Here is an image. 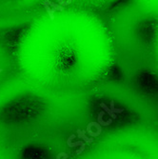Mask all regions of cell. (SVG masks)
<instances>
[{
	"label": "cell",
	"mask_w": 158,
	"mask_h": 159,
	"mask_svg": "<svg viewBox=\"0 0 158 159\" xmlns=\"http://www.w3.org/2000/svg\"><path fill=\"white\" fill-rule=\"evenodd\" d=\"M111 110L114 113H122L124 112V109H115L114 108V101H111Z\"/></svg>",
	"instance_id": "cell-7"
},
{
	"label": "cell",
	"mask_w": 158,
	"mask_h": 159,
	"mask_svg": "<svg viewBox=\"0 0 158 159\" xmlns=\"http://www.w3.org/2000/svg\"><path fill=\"white\" fill-rule=\"evenodd\" d=\"M43 4H44V6H45V9H46V11H47V14H49V16H50V18H51V20H53V19H54V15H53L54 11H52V9L50 8V6H49L48 4H46L45 2H43Z\"/></svg>",
	"instance_id": "cell-6"
},
{
	"label": "cell",
	"mask_w": 158,
	"mask_h": 159,
	"mask_svg": "<svg viewBox=\"0 0 158 159\" xmlns=\"http://www.w3.org/2000/svg\"><path fill=\"white\" fill-rule=\"evenodd\" d=\"M3 72V69H0V73H1Z\"/></svg>",
	"instance_id": "cell-11"
},
{
	"label": "cell",
	"mask_w": 158,
	"mask_h": 159,
	"mask_svg": "<svg viewBox=\"0 0 158 159\" xmlns=\"http://www.w3.org/2000/svg\"><path fill=\"white\" fill-rule=\"evenodd\" d=\"M77 134H78V137L84 140L86 143H93V138H89L87 135H86V131H81L80 129L77 130Z\"/></svg>",
	"instance_id": "cell-2"
},
{
	"label": "cell",
	"mask_w": 158,
	"mask_h": 159,
	"mask_svg": "<svg viewBox=\"0 0 158 159\" xmlns=\"http://www.w3.org/2000/svg\"><path fill=\"white\" fill-rule=\"evenodd\" d=\"M44 2H45L46 4H48L49 6H51L53 11H64V7H62V6H60L58 3H55V2H53V1H49V0H46V1H44Z\"/></svg>",
	"instance_id": "cell-4"
},
{
	"label": "cell",
	"mask_w": 158,
	"mask_h": 159,
	"mask_svg": "<svg viewBox=\"0 0 158 159\" xmlns=\"http://www.w3.org/2000/svg\"><path fill=\"white\" fill-rule=\"evenodd\" d=\"M74 137H75L74 134H71V135L68 139H67V144H68V146L71 147V148H72V147H76V146L80 147V149H79L78 151H76V154H82V152L84 151L86 145H85V143L82 142V141H77V142L72 143V140L74 139Z\"/></svg>",
	"instance_id": "cell-1"
},
{
	"label": "cell",
	"mask_w": 158,
	"mask_h": 159,
	"mask_svg": "<svg viewBox=\"0 0 158 159\" xmlns=\"http://www.w3.org/2000/svg\"><path fill=\"white\" fill-rule=\"evenodd\" d=\"M100 107L103 109V111H104L105 113H107L109 115L111 116V117H112V119H116V118H117L116 114H115V113H114L112 111V110H111L110 108H108V107L105 105V103H101V104H100Z\"/></svg>",
	"instance_id": "cell-5"
},
{
	"label": "cell",
	"mask_w": 158,
	"mask_h": 159,
	"mask_svg": "<svg viewBox=\"0 0 158 159\" xmlns=\"http://www.w3.org/2000/svg\"><path fill=\"white\" fill-rule=\"evenodd\" d=\"M103 115H104V112H100V113L97 116V122L99 123L100 126H109L112 124V119H109L108 121H104L103 119Z\"/></svg>",
	"instance_id": "cell-3"
},
{
	"label": "cell",
	"mask_w": 158,
	"mask_h": 159,
	"mask_svg": "<svg viewBox=\"0 0 158 159\" xmlns=\"http://www.w3.org/2000/svg\"><path fill=\"white\" fill-rule=\"evenodd\" d=\"M72 1L71 0H68V1H63V0H58V4L60 5V6H62V7H64V6H67V5H69V4H71Z\"/></svg>",
	"instance_id": "cell-10"
},
{
	"label": "cell",
	"mask_w": 158,
	"mask_h": 159,
	"mask_svg": "<svg viewBox=\"0 0 158 159\" xmlns=\"http://www.w3.org/2000/svg\"><path fill=\"white\" fill-rule=\"evenodd\" d=\"M68 157L69 156H68V154H66V152H60V154H57L56 159H67Z\"/></svg>",
	"instance_id": "cell-9"
},
{
	"label": "cell",
	"mask_w": 158,
	"mask_h": 159,
	"mask_svg": "<svg viewBox=\"0 0 158 159\" xmlns=\"http://www.w3.org/2000/svg\"><path fill=\"white\" fill-rule=\"evenodd\" d=\"M86 132L89 133V135L93 136V137H96V136L100 135V134H99L98 132H93L92 131V127H90V126H87V130H86Z\"/></svg>",
	"instance_id": "cell-8"
}]
</instances>
